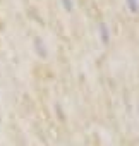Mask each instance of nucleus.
Instances as JSON below:
<instances>
[{"instance_id": "nucleus-2", "label": "nucleus", "mask_w": 139, "mask_h": 146, "mask_svg": "<svg viewBox=\"0 0 139 146\" xmlns=\"http://www.w3.org/2000/svg\"><path fill=\"white\" fill-rule=\"evenodd\" d=\"M64 5H65L67 11H71V2H69V0H64Z\"/></svg>"}, {"instance_id": "nucleus-1", "label": "nucleus", "mask_w": 139, "mask_h": 146, "mask_svg": "<svg viewBox=\"0 0 139 146\" xmlns=\"http://www.w3.org/2000/svg\"><path fill=\"white\" fill-rule=\"evenodd\" d=\"M34 43H36V48H38V53H40L41 57H46V52H45V48H43V45H41V40L38 38V40H36Z\"/></svg>"}]
</instances>
